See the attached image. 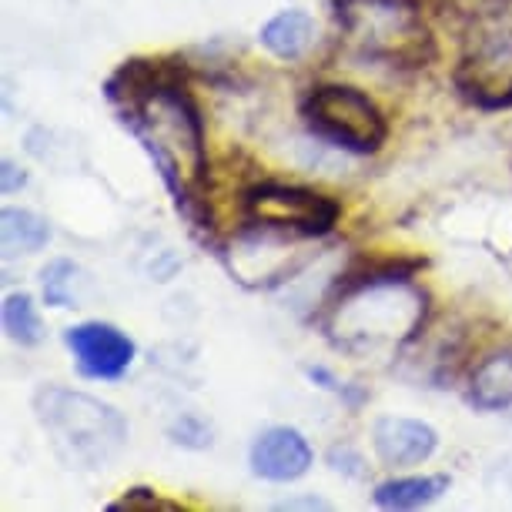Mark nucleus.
Returning <instances> with one entry per match:
<instances>
[{
    "mask_svg": "<svg viewBox=\"0 0 512 512\" xmlns=\"http://www.w3.org/2000/svg\"><path fill=\"white\" fill-rule=\"evenodd\" d=\"M47 241H51V225L37 211L4 208V215H0V245H4L7 258L41 251Z\"/></svg>",
    "mask_w": 512,
    "mask_h": 512,
    "instance_id": "2eb2a0df",
    "label": "nucleus"
},
{
    "mask_svg": "<svg viewBox=\"0 0 512 512\" xmlns=\"http://www.w3.org/2000/svg\"><path fill=\"white\" fill-rule=\"evenodd\" d=\"M121 121L148 151L158 178L175 198V208L195 228H211L205 124L188 84H168L144 94L121 111Z\"/></svg>",
    "mask_w": 512,
    "mask_h": 512,
    "instance_id": "f03ea898",
    "label": "nucleus"
},
{
    "mask_svg": "<svg viewBox=\"0 0 512 512\" xmlns=\"http://www.w3.org/2000/svg\"><path fill=\"white\" fill-rule=\"evenodd\" d=\"M328 466H332L335 472H345V476H352V479L365 476V459L349 446H335L332 452H328Z\"/></svg>",
    "mask_w": 512,
    "mask_h": 512,
    "instance_id": "412c9836",
    "label": "nucleus"
},
{
    "mask_svg": "<svg viewBox=\"0 0 512 512\" xmlns=\"http://www.w3.org/2000/svg\"><path fill=\"white\" fill-rule=\"evenodd\" d=\"M24 185H27V171L21 164L11 158L0 161V195H14V191H21Z\"/></svg>",
    "mask_w": 512,
    "mask_h": 512,
    "instance_id": "4be33fe9",
    "label": "nucleus"
},
{
    "mask_svg": "<svg viewBox=\"0 0 512 512\" xmlns=\"http://www.w3.org/2000/svg\"><path fill=\"white\" fill-rule=\"evenodd\" d=\"M258 41L268 54H275L278 61H298V57L308 54V47L315 44V21L308 11H282L275 14L272 21L262 27Z\"/></svg>",
    "mask_w": 512,
    "mask_h": 512,
    "instance_id": "ddd939ff",
    "label": "nucleus"
},
{
    "mask_svg": "<svg viewBox=\"0 0 512 512\" xmlns=\"http://www.w3.org/2000/svg\"><path fill=\"white\" fill-rule=\"evenodd\" d=\"M425 258H355L338 275L328 298V338L338 349L375 352L382 345L399 349L425 325V292L412 278Z\"/></svg>",
    "mask_w": 512,
    "mask_h": 512,
    "instance_id": "f257e3e1",
    "label": "nucleus"
},
{
    "mask_svg": "<svg viewBox=\"0 0 512 512\" xmlns=\"http://www.w3.org/2000/svg\"><path fill=\"white\" fill-rule=\"evenodd\" d=\"M422 4L436 7V14H449L452 21H459V24H469L482 14L502 11L512 0H422Z\"/></svg>",
    "mask_w": 512,
    "mask_h": 512,
    "instance_id": "a211bd4d",
    "label": "nucleus"
},
{
    "mask_svg": "<svg viewBox=\"0 0 512 512\" xmlns=\"http://www.w3.org/2000/svg\"><path fill=\"white\" fill-rule=\"evenodd\" d=\"M77 275H81V268L74 262H67V258H57L44 268V302L54 305V308H74L77 295H74V285H77Z\"/></svg>",
    "mask_w": 512,
    "mask_h": 512,
    "instance_id": "f3484780",
    "label": "nucleus"
},
{
    "mask_svg": "<svg viewBox=\"0 0 512 512\" xmlns=\"http://www.w3.org/2000/svg\"><path fill=\"white\" fill-rule=\"evenodd\" d=\"M372 446L382 466L409 469L422 466L439 449V432L422 419H405V415H385L372 425Z\"/></svg>",
    "mask_w": 512,
    "mask_h": 512,
    "instance_id": "9b49d317",
    "label": "nucleus"
},
{
    "mask_svg": "<svg viewBox=\"0 0 512 512\" xmlns=\"http://www.w3.org/2000/svg\"><path fill=\"white\" fill-rule=\"evenodd\" d=\"M171 439L185 449H208L211 446V425L195 412H185L181 419L171 425Z\"/></svg>",
    "mask_w": 512,
    "mask_h": 512,
    "instance_id": "6ab92c4d",
    "label": "nucleus"
},
{
    "mask_svg": "<svg viewBox=\"0 0 512 512\" xmlns=\"http://www.w3.org/2000/svg\"><path fill=\"white\" fill-rule=\"evenodd\" d=\"M0 315H4V332L11 342L24 345V349H34V345L44 342V322H41V315H37L34 298L27 292L7 295Z\"/></svg>",
    "mask_w": 512,
    "mask_h": 512,
    "instance_id": "dca6fc26",
    "label": "nucleus"
},
{
    "mask_svg": "<svg viewBox=\"0 0 512 512\" xmlns=\"http://www.w3.org/2000/svg\"><path fill=\"white\" fill-rule=\"evenodd\" d=\"M251 472L265 482H295L315 462L308 439L292 425H272L251 442Z\"/></svg>",
    "mask_w": 512,
    "mask_h": 512,
    "instance_id": "1a4fd4ad",
    "label": "nucleus"
},
{
    "mask_svg": "<svg viewBox=\"0 0 512 512\" xmlns=\"http://www.w3.org/2000/svg\"><path fill=\"white\" fill-rule=\"evenodd\" d=\"M332 11L342 37L365 61L419 71L439 57L422 0H332Z\"/></svg>",
    "mask_w": 512,
    "mask_h": 512,
    "instance_id": "20e7f679",
    "label": "nucleus"
},
{
    "mask_svg": "<svg viewBox=\"0 0 512 512\" xmlns=\"http://www.w3.org/2000/svg\"><path fill=\"white\" fill-rule=\"evenodd\" d=\"M111 509H141V512H154V509H164V512H178L181 506L178 502H168V499H161L154 489H128L118 502H111Z\"/></svg>",
    "mask_w": 512,
    "mask_h": 512,
    "instance_id": "aec40b11",
    "label": "nucleus"
},
{
    "mask_svg": "<svg viewBox=\"0 0 512 512\" xmlns=\"http://www.w3.org/2000/svg\"><path fill=\"white\" fill-rule=\"evenodd\" d=\"M469 402L482 412L512 409V349L492 352L472 369Z\"/></svg>",
    "mask_w": 512,
    "mask_h": 512,
    "instance_id": "f8f14e48",
    "label": "nucleus"
},
{
    "mask_svg": "<svg viewBox=\"0 0 512 512\" xmlns=\"http://www.w3.org/2000/svg\"><path fill=\"white\" fill-rule=\"evenodd\" d=\"M241 218L251 228L308 241L332 235L338 218H342V205L322 195V191L262 181V185H251L241 195Z\"/></svg>",
    "mask_w": 512,
    "mask_h": 512,
    "instance_id": "0eeeda50",
    "label": "nucleus"
},
{
    "mask_svg": "<svg viewBox=\"0 0 512 512\" xmlns=\"http://www.w3.org/2000/svg\"><path fill=\"white\" fill-rule=\"evenodd\" d=\"M449 489V476H405L379 482L372 492V502L379 509H422L429 502H436L442 492Z\"/></svg>",
    "mask_w": 512,
    "mask_h": 512,
    "instance_id": "4468645a",
    "label": "nucleus"
},
{
    "mask_svg": "<svg viewBox=\"0 0 512 512\" xmlns=\"http://www.w3.org/2000/svg\"><path fill=\"white\" fill-rule=\"evenodd\" d=\"M275 509H328V502H325V499H318V496H308V499H285V502H278Z\"/></svg>",
    "mask_w": 512,
    "mask_h": 512,
    "instance_id": "5701e85b",
    "label": "nucleus"
},
{
    "mask_svg": "<svg viewBox=\"0 0 512 512\" xmlns=\"http://www.w3.org/2000/svg\"><path fill=\"white\" fill-rule=\"evenodd\" d=\"M188 64L178 57H131L104 81V98L114 108L124 111L134 101H141L144 94L168 88V84H188Z\"/></svg>",
    "mask_w": 512,
    "mask_h": 512,
    "instance_id": "9d476101",
    "label": "nucleus"
},
{
    "mask_svg": "<svg viewBox=\"0 0 512 512\" xmlns=\"http://www.w3.org/2000/svg\"><path fill=\"white\" fill-rule=\"evenodd\" d=\"M34 412L57 459L71 469H104L128 446L124 415L88 392L44 385L34 395Z\"/></svg>",
    "mask_w": 512,
    "mask_h": 512,
    "instance_id": "7ed1b4c3",
    "label": "nucleus"
},
{
    "mask_svg": "<svg viewBox=\"0 0 512 512\" xmlns=\"http://www.w3.org/2000/svg\"><path fill=\"white\" fill-rule=\"evenodd\" d=\"M302 118L315 138L349 154H375L389 138V121L369 94L349 84H318L305 94Z\"/></svg>",
    "mask_w": 512,
    "mask_h": 512,
    "instance_id": "423d86ee",
    "label": "nucleus"
},
{
    "mask_svg": "<svg viewBox=\"0 0 512 512\" xmlns=\"http://www.w3.org/2000/svg\"><path fill=\"white\" fill-rule=\"evenodd\" d=\"M64 345L74 355V365L84 379L114 382L131 369L138 345L121 328L108 322H81L64 332Z\"/></svg>",
    "mask_w": 512,
    "mask_h": 512,
    "instance_id": "6e6552de",
    "label": "nucleus"
},
{
    "mask_svg": "<svg viewBox=\"0 0 512 512\" xmlns=\"http://www.w3.org/2000/svg\"><path fill=\"white\" fill-rule=\"evenodd\" d=\"M462 27V54L452 67L459 98L479 111L512 108V4Z\"/></svg>",
    "mask_w": 512,
    "mask_h": 512,
    "instance_id": "39448f33",
    "label": "nucleus"
}]
</instances>
